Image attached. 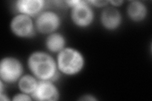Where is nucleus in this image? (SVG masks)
Here are the masks:
<instances>
[{"label":"nucleus","mask_w":152,"mask_h":101,"mask_svg":"<svg viewBox=\"0 0 152 101\" xmlns=\"http://www.w3.org/2000/svg\"><path fill=\"white\" fill-rule=\"evenodd\" d=\"M27 65L32 75L38 80L53 81L58 76L56 61L46 52H32L28 58Z\"/></svg>","instance_id":"f257e3e1"},{"label":"nucleus","mask_w":152,"mask_h":101,"mask_svg":"<svg viewBox=\"0 0 152 101\" xmlns=\"http://www.w3.org/2000/svg\"><path fill=\"white\" fill-rule=\"evenodd\" d=\"M56 61L58 70L69 76L80 73L85 64L84 57L81 52L71 47H65L58 52Z\"/></svg>","instance_id":"f03ea898"},{"label":"nucleus","mask_w":152,"mask_h":101,"mask_svg":"<svg viewBox=\"0 0 152 101\" xmlns=\"http://www.w3.org/2000/svg\"><path fill=\"white\" fill-rule=\"evenodd\" d=\"M23 71L22 62L16 57L8 56L0 62V77L6 84H13L21 78Z\"/></svg>","instance_id":"7ed1b4c3"},{"label":"nucleus","mask_w":152,"mask_h":101,"mask_svg":"<svg viewBox=\"0 0 152 101\" xmlns=\"http://www.w3.org/2000/svg\"><path fill=\"white\" fill-rule=\"evenodd\" d=\"M70 17L74 25L80 28H86L91 25L94 18L91 4L88 1H80L72 8Z\"/></svg>","instance_id":"20e7f679"},{"label":"nucleus","mask_w":152,"mask_h":101,"mask_svg":"<svg viewBox=\"0 0 152 101\" xmlns=\"http://www.w3.org/2000/svg\"><path fill=\"white\" fill-rule=\"evenodd\" d=\"M34 23L36 31L43 34L49 35L58 30L61 24V18L56 12L46 10L36 17Z\"/></svg>","instance_id":"39448f33"},{"label":"nucleus","mask_w":152,"mask_h":101,"mask_svg":"<svg viewBox=\"0 0 152 101\" xmlns=\"http://www.w3.org/2000/svg\"><path fill=\"white\" fill-rule=\"evenodd\" d=\"M10 29L17 37L29 38L35 34V23L33 22L32 17L22 14H17L10 22Z\"/></svg>","instance_id":"423d86ee"},{"label":"nucleus","mask_w":152,"mask_h":101,"mask_svg":"<svg viewBox=\"0 0 152 101\" xmlns=\"http://www.w3.org/2000/svg\"><path fill=\"white\" fill-rule=\"evenodd\" d=\"M31 97L39 101H55L59 99L60 92L52 81L38 80L37 85L31 94Z\"/></svg>","instance_id":"0eeeda50"},{"label":"nucleus","mask_w":152,"mask_h":101,"mask_svg":"<svg viewBox=\"0 0 152 101\" xmlns=\"http://www.w3.org/2000/svg\"><path fill=\"white\" fill-rule=\"evenodd\" d=\"M45 3L43 0H18L15 6L18 14L34 17L44 11Z\"/></svg>","instance_id":"6e6552de"},{"label":"nucleus","mask_w":152,"mask_h":101,"mask_svg":"<svg viewBox=\"0 0 152 101\" xmlns=\"http://www.w3.org/2000/svg\"><path fill=\"white\" fill-rule=\"evenodd\" d=\"M122 20L121 13L115 7L107 8L102 13L101 22L107 30H116L121 26Z\"/></svg>","instance_id":"1a4fd4ad"},{"label":"nucleus","mask_w":152,"mask_h":101,"mask_svg":"<svg viewBox=\"0 0 152 101\" xmlns=\"http://www.w3.org/2000/svg\"><path fill=\"white\" fill-rule=\"evenodd\" d=\"M147 8L140 1H132L127 8V13L131 20L139 22L144 20L147 15Z\"/></svg>","instance_id":"9d476101"},{"label":"nucleus","mask_w":152,"mask_h":101,"mask_svg":"<svg viewBox=\"0 0 152 101\" xmlns=\"http://www.w3.org/2000/svg\"><path fill=\"white\" fill-rule=\"evenodd\" d=\"M66 40L63 35L54 32L49 34L46 39L47 49L51 52H60L65 48Z\"/></svg>","instance_id":"9b49d317"},{"label":"nucleus","mask_w":152,"mask_h":101,"mask_svg":"<svg viewBox=\"0 0 152 101\" xmlns=\"http://www.w3.org/2000/svg\"><path fill=\"white\" fill-rule=\"evenodd\" d=\"M38 80L34 75H22L18 81V86L22 92L31 94L34 92L37 85Z\"/></svg>","instance_id":"f8f14e48"},{"label":"nucleus","mask_w":152,"mask_h":101,"mask_svg":"<svg viewBox=\"0 0 152 101\" xmlns=\"http://www.w3.org/2000/svg\"><path fill=\"white\" fill-rule=\"evenodd\" d=\"M12 100L14 101L15 100L30 101V100H32V99L30 95L22 92V93H19V94H17L14 95Z\"/></svg>","instance_id":"ddd939ff"},{"label":"nucleus","mask_w":152,"mask_h":101,"mask_svg":"<svg viewBox=\"0 0 152 101\" xmlns=\"http://www.w3.org/2000/svg\"><path fill=\"white\" fill-rule=\"evenodd\" d=\"M88 2L90 4H92L93 6L97 7H105L108 3H109V1H88Z\"/></svg>","instance_id":"4468645a"},{"label":"nucleus","mask_w":152,"mask_h":101,"mask_svg":"<svg viewBox=\"0 0 152 101\" xmlns=\"http://www.w3.org/2000/svg\"><path fill=\"white\" fill-rule=\"evenodd\" d=\"M80 100H96L97 99L94 97V96H92L91 95H86L84 96H82V97L80 99Z\"/></svg>","instance_id":"2eb2a0df"},{"label":"nucleus","mask_w":152,"mask_h":101,"mask_svg":"<svg viewBox=\"0 0 152 101\" xmlns=\"http://www.w3.org/2000/svg\"><path fill=\"white\" fill-rule=\"evenodd\" d=\"M109 3H110L113 7H118L123 3V1H110Z\"/></svg>","instance_id":"dca6fc26"},{"label":"nucleus","mask_w":152,"mask_h":101,"mask_svg":"<svg viewBox=\"0 0 152 101\" xmlns=\"http://www.w3.org/2000/svg\"><path fill=\"white\" fill-rule=\"evenodd\" d=\"M0 100H10V99L8 98V96L3 94H0Z\"/></svg>","instance_id":"f3484780"}]
</instances>
